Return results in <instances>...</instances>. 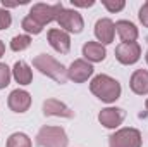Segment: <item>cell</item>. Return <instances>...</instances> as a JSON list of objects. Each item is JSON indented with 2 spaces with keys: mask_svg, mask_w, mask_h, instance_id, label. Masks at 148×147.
<instances>
[{
  "mask_svg": "<svg viewBox=\"0 0 148 147\" xmlns=\"http://www.w3.org/2000/svg\"><path fill=\"white\" fill-rule=\"evenodd\" d=\"M90 90H91V94L98 99V101H102V102H105V104H114L119 97H121V94H122V87H121V83L115 80V78H112L109 74H97V76H93L91 78V81H90Z\"/></svg>",
  "mask_w": 148,
  "mask_h": 147,
  "instance_id": "obj_1",
  "label": "cell"
},
{
  "mask_svg": "<svg viewBox=\"0 0 148 147\" xmlns=\"http://www.w3.org/2000/svg\"><path fill=\"white\" fill-rule=\"evenodd\" d=\"M33 66L38 71L52 80H55L57 83H66L67 81V69L62 62H59L55 57H52L50 54H38L33 59Z\"/></svg>",
  "mask_w": 148,
  "mask_h": 147,
  "instance_id": "obj_2",
  "label": "cell"
},
{
  "mask_svg": "<svg viewBox=\"0 0 148 147\" xmlns=\"http://www.w3.org/2000/svg\"><path fill=\"white\" fill-rule=\"evenodd\" d=\"M36 144L40 147H67L69 139H67V133L62 126L45 125L38 130Z\"/></svg>",
  "mask_w": 148,
  "mask_h": 147,
  "instance_id": "obj_3",
  "label": "cell"
},
{
  "mask_svg": "<svg viewBox=\"0 0 148 147\" xmlns=\"http://www.w3.org/2000/svg\"><path fill=\"white\" fill-rule=\"evenodd\" d=\"M141 132L133 126L119 128L109 137V147H141Z\"/></svg>",
  "mask_w": 148,
  "mask_h": 147,
  "instance_id": "obj_4",
  "label": "cell"
},
{
  "mask_svg": "<svg viewBox=\"0 0 148 147\" xmlns=\"http://www.w3.org/2000/svg\"><path fill=\"white\" fill-rule=\"evenodd\" d=\"M62 9H64V3H62V2H57V3H53V5L38 2L35 5H31L28 16H29L31 19H35L38 24L45 26V24H50V23L57 21V14H59Z\"/></svg>",
  "mask_w": 148,
  "mask_h": 147,
  "instance_id": "obj_5",
  "label": "cell"
},
{
  "mask_svg": "<svg viewBox=\"0 0 148 147\" xmlns=\"http://www.w3.org/2000/svg\"><path fill=\"white\" fill-rule=\"evenodd\" d=\"M57 24L60 26V30H64L66 33H74V35H79L84 28V19L83 16L76 10V9H62L59 14H57Z\"/></svg>",
  "mask_w": 148,
  "mask_h": 147,
  "instance_id": "obj_6",
  "label": "cell"
},
{
  "mask_svg": "<svg viewBox=\"0 0 148 147\" xmlns=\"http://www.w3.org/2000/svg\"><path fill=\"white\" fill-rule=\"evenodd\" d=\"M140 57H141V45L138 42H121L115 47V59L124 66L136 64Z\"/></svg>",
  "mask_w": 148,
  "mask_h": 147,
  "instance_id": "obj_7",
  "label": "cell"
},
{
  "mask_svg": "<svg viewBox=\"0 0 148 147\" xmlns=\"http://www.w3.org/2000/svg\"><path fill=\"white\" fill-rule=\"evenodd\" d=\"M93 73H95V68L91 62L84 59H76L67 68V80H71L74 83H84L93 76Z\"/></svg>",
  "mask_w": 148,
  "mask_h": 147,
  "instance_id": "obj_8",
  "label": "cell"
},
{
  "mask_svg": "<svg viewBox=\"0 0 148 147\" xmlns=\"http://www.w3.org/2000/svg\"><path fill=\"white\" fill-rule=\"evenodd\" d=\"M126 119V111L122 107H103L98 112V121L100 125H103L109 130H119V126L122 125V121Z\"/></svg>",
  "mask_w": 148,
  "mask_h": 147,
  "instance_id": "obj_9",
  "label": "cell"
},
{
  "mask_svg": "<svg viewBox=\"0 0 148 147\" xmlns=\"http://www.w3.org/2000/svg\"><path fill=\"white\" fill-rule=\"evenodd\" d=\"M7 106L12 112L23 114L31 107V94L23 90V88H16L9 94L7 97Z\"/></svg>",
  "mask_w": 148,
  "mask_h": 147,
  "instance_id": "obj_10",
  "label": "cell"
},
{
  "mask_svg": "<svg viewBox=\"0 0 148 147\" xmlns=\"http://www.w3.org/2000/svg\"><path fill=\"white\" fill-rule=\"evenodd\" d=\"M47 40L50 43V47L59 52V54H67L71 50V35L66 33L60 28H52L47 33Z\"/></svg>",
  "mask_w": 148,
  "mask_h": 147,
  "instance_id": "obj_11",
  "label": "cell"
},
{
  "mask_svg": "<svg viewBox=\"0 0 148 147\" xmlns=\"http://www.w3.org/2000/svg\"><path fill=\"white\" fill-rule=\"evenodd\" d=\"M95 37L98 40V43L102 45H109L115 38V23L110 17H100L95 23Z\"/></svg>",
  "mask_w": 148,
  "mask_h": 147,
  "instance_id": "obj_12",
  "label": "cell"
},
{
  "mask_svg": "<svg viewBox=\"0 0 148 147\" xmlns=\"http://www.w3.org/2000/svg\"><path fill=\"white\" fill-rule=\"evenodd\" d=\"M43 114L45 116H57V118H74V111L59 99H47L43 102Z\"/></svg>",
  "mask_w": 148,
  "mask_h": 147,
  "instance_id": "obj_13",
  "label": "cell"
},
{
  "mask_svg": "<svg viewBox=\"0 0 148 147\" xmlns=\"http://www.w3.org/2000/svg\"><path fill=\"white\" fill-rule=\"evenodd\" d=\"M83 57H84V61H88L91 64L93 62H102L107 57V49H105V45H102L98 42L88 40L83 45Z\"/></svg>",
  "mask_w": 148,
  "mask_h": 147,
  "instance_id": "obj_14",
  "label": "cell"
},
{
  "mask_svg": "<svg viewBox=\"0 0 148 147\" xmlns=\"http://www.w3.org/2000/svg\"><path fill=\"white\" fill-rule=\"evenodd\" d=\"M115 33L119 35L121 42H136L138 37H140V31H138L136 24L127 21V19H119L115 23Z\"/></svg>",
  "mask_w": 148,
  "mask_h": 147,
  "instance_id": "obj_15",
  "label": "cell"
},
{
  "mask_svg": "<svg viewBox=\"0 0 148 147\" xmlns=\"http://www.w3.org/2000/svg\"><path fill=\"white\" fill-rule=\"evenodd\" d=\"M129 88L136 95H148V71L136 69L129 78Z\"/></svg>",
  "mask_w": 148,
  "mask_h": 147,
  "instance_id": "obj_16",
  "label": "cell"
},
{
  "mask_svg": "<svg viewBox=\"0 0 148 147\" xmlns=\"http://www.w3.org/2000/svg\"><path fill=\"white\" fill-rule=\"evenodd\" d=\"M12 78L16 80V83L26 87L33 81V69L26 61H17L12 66Z\"/></svg>",
  "mask_w": 148,
  "mask_h": 147,
  "instance_id": "obj_17",
  "label": "cell"
},
{
  "mask_svg": "<svg viewBox=\"0 0 148 147\" xmlns=\"http://www.w3.org/2000/svg\"><path fill=\"white\" fill-rule=\"evenodd\" d=\"M5 147H33V142H31V139H29L28 133H24V132H14V133L9 135Z\"/></svg>",
  "mask_w": 148,
  "mask_h": 147,
  "instance_id": "obj_18",
  "label": "cell"
},
{
  "mask_svg": "<svg viewBox=\"0 0 148 147\" xmlns=\"http://www.w3.org/2000/svg\"><path fill=\"white\" fill-rule=\"evenodd\" d=\"M31 45V37L29 35H16L10 40V50L14 52H23Z\"/></svg>",
  "mask_w": 148,
  "mask_h": 147,
  "instance_id": "obj_19",
  "label": "cell"
},
{
  "mask_svg": "<svg viewBox=\"0 0 148 147\" xmlns=\"http://www.w3.org/2000/svg\"><path fill=\"white\" fill-rule=\"evenodd\" d=\"M21 28L26 31V35H40L41 31H43V26L41 24H38L35 19H31L29 16H26L23 21H21Z\"/></svg>",
  "mask_w": 148,
  "mask_h": 147,
  "instance_id": "obj_20",
  "label": "cell"
},
{
  "mask_svg": "<svg viewBox=\"0 0 148 147\" xmlns=\"http://www.w3.org/2000/svg\"><path fill=\"white\" fill-rule=\"evenodd\" d=\"M10 80H12V69L5 62H0V90L9 87Z\"/></svg>",
  "mask_w": 148,
  "mask_h": 147,
  "instance_id": "obj_21",
  "label": "cell"
},
{
  "mask_svg": "<svg viewBox=\"0 0 148 147\" xmlns=\"http://www.w3.org/2000/svg\"><path fill=\"white\" fill-rule=\"evenodd\" d=\"M102 3H103V7L112 12V14H115V12H121L124 7H126V2L124 0H102Z\"/></svg>",
  "mask_w": 148,
  "mask_h": 147,
  "instance_id": "obj_22",
  "label": "cell"
},
{
  "mask_svg": "<svg viewBox=\"0 0 148 147\" xmlns=\"http://www.w3.org/2000/svg\"><path fill=\"white\" fill-rule=\"evenodd\" d=\"M10 24H12V14H10L7 9L0 7V31L9 30Z\"/></svg>",
  "mask_w": 148,
  "mask_h": 147,
  "instance_id": "obj_23",
  "label": "cell"
},
{
  "mask_svg": "<svg viewBox=\"0 0 148 147\" xmlns=\"http://www.w3.org/2000/svg\"><path fill=\"white\" fill-rule=\"evenodd\" d=\"M138 19H140V23L148 28V2H145L141 7H140V12H138Z\"/></svg>",
  "mask_w": 148,
  "mask_h": 147,
  "instance_id": "obj_24",
  "label": "cell"
},
{
  "mask_svg": "<svg viewBox=\"0 0 148 147\" xmlns=\"http://www.w3.org/2000/svg\"><path fill=\"white\" fill-rule=\"evenodd\" d=\"M71 3H73L74 7H91V5H95V2H93V0H90V2H81V0H71Z\"/></svg>",
  "mask_w": 148,
  "mask_h": 147,
  "instance_id": "obj_25",
  "label": "cell"
},
{
  "mask_svg": "<svg viewBox=\"0 0 148 147\" xmlns=\"http://www.w3.org/2000/svg\"><path fill=\"white\" fill-rule=\"evenodd\" d=\"M3 54H5V43H3V42L0 40V57H2Z\"/></svg>",
  "mask_w": 148,
  "mask_h": 147,
  "instance_id": "obj_26",
  "label": "cell"
},
{
  "mask_svg": "<svg viewBox=\"0 0 148 147\" xmlns=\"http://www.w3.org/2000/svg\"><path fill=\"white\" fill-rule=\"evenodd\" d=\"M147 42H148V38H147ZM145 61H147V64H148V50H147V55H145Z\"/></svg>",
  "mask_w": 148,
  "mask_h": 147,
  "instance_id": "obj_27",
  "label": "cell"
},
{
  "mask_svg": "<svg viewBox=\"0 0 148 147\" xmlns=\"http://www.w3.org/2000/svg\"><path fill=\"white\" fill-rule=\"evenodd\" d=\"M145 109L148 111V99H147V101H145Z\"/></svg>",
  "mask_w": 148,
  "mask_h": 147,
  "instance_id": "obj_28",
  "label": "cell"
}]
</instances>
